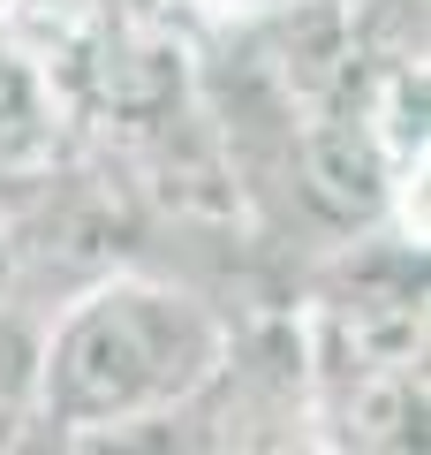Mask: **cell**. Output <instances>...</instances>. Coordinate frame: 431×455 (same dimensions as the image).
I'll use <instances>...</instances> for the list:
<instances>
[{"label": "cell", "mask_w": 431, "mask_h": 455, "mask_svg": "<svg viewBox=\"0 0 431 455\" xmlns=\"http://www.w3.org/2000/svg\"><path fill=\"white\" fill-rule=\"evenodd\" d=\"M227 372V319L197 289L144 274H98L61 319H46L31 418L61 440H98L129 418L182 410Z\"/></svg>", "instance_id": "cell-1"}, {"label": "cell", "mask_w": 431, "mask_h": 455, "mask_svg": "<svg viewBox=\"0 0 431 455\" xmlns=\"http://www.w3.org/2000/svg\"><path fill=\"white\" fill-rule=\"evenodd\" d=\"M295 190L318 220L333 228H371L386 212L394 190V160H386V137L364 107H333L318 122L295 130Z\"/></svg>", "instance_id": "cell-2"}, {"label": "cell", "mask_w": 431, "mask_h": 455, "mask_svg": "<svg viewBox=\"0 0 431 455\" xmlns=\"http://www.w3.org/2000/svg\"><path fill=\"white\" fill-rule=\"evenodd\" d=\"M91 99L129 122H175L182 107V46L160 31H106L91 53Z\"/></svg>", "instance_id": "cell-3"}, {"label": "cell", "mask_w": 431, "mask_h": 455, "mask_svg": "<svg viewBox=\"0 0 431 455\" xmlns=\"http://www.w3.org/2000/svg\"><path fill=\"white\" fill-rule=\"evenodd\" d=\"M349 440L364 448H416L424 440V379L409 364H371L364 387L349 395Z\"/></svg>", "instance_id": "cell-4"}, {"label": "cell", "mask_w": 431, "mask_h": 455, "mask_svg": "<svg viewBox=\"0 0 431 455\" xmlns=\"http://www.w3.org/2000/svg\"><path fill=\"white\" fill-rule=\"evenodd\" d=\"M38 357H46V311H23L16 296H0V403L8 410H31Z\"/></svg>", "instance_id": "cell-5"}, {"label": "cell", "mask_w": 431, "mask_h": 455, "mask_svg": "<svg viewBox=\"0 0 431 455\" xmlns=\"http://www.w3.org/2000/svg\"><path fill=\"white\" fill-rule=\"evenodd\" d=\"M46 152V122H38V92L8 53H0V167H23Z\"/></svg>", "instance_id": "cell-6"}, {"label": "cell", "mask_w": 431, "mask_h": 455, "mask_svg": "<svg viewBox=\"0 0 431 455\" xmlns=\"http://www.w3.org/2000/svg\"><path fill=\"white\" fill-rule=\"evenodd\" d=\"M23 228L16 220H0V296H16V281H23Z\"/></svg>", "instance_id": "cell-7"}, {"label": "cell", "mask_w": 431, "mask_h": 455, "mask_svg": "<svg viewBox=\"0 0 431 455\" xmlns=\"http://www.w3.org/2000/svg\"><path fill=\"white\" fill-rule=\"evenodd\" d=\"M23 425H31V410H8V403H0V448H16Z\"/></svg>", "instance_id": "cell-8"}]
</instances>
